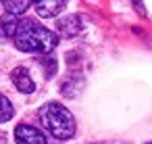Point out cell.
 Instances as JSON below:
<instances>
[{
  "label": "cell",
  "instance_id": "cell-8",
  "mask_svg": "<svg viewBox=\"0 0 152 144\" xmlns=\"http://www.w3.org/2000/svg\"><path fill=\"white\" fill-rule=\"evenodd\" d=\"M31 2H36V0H2V7H4V11L9 15L19 17L31 7Z\"/></svg>",
  "mask_w": 152,
  "mask_h": 144
},
{
  "label": "cell",
  "instance_id": "cell-4",
  "mask_svg": "<svg viewBox=\"0 0 152 144\" xmlns=\"http://www.w3.org/2000/svg\"><path fill=\"white\" fill-rule=\"evenodd\" d=\"M11 79H13L15 88L23 94H31L36 90V84H34V79H31V75L25 67H15L13 73H11Z\"/></svg>",
  "mask_w": 152,
  "mask_h": 144
},
{
  "label": "cell",
  "instance_id": "cell-5",
  "mask_svg": "<svg viewBox=\"0 0 152 144\" xmlns=\"http://www.w3.org/2000/svg\"><path fill=\"white\" fill-rule=\"evenodd\" d=\"M65 9V0H36V13L44 19L56 17Z\"/></svg>",
  "mask_w": 152,
  "mask_h": 144
},
{
  "label": "cell",
  "instance_id": "cell-3",
  "mask_svg": "<svg viewBox=\"0 0 152 144\" xmlns=\"http://www.w3.org/2000/svg\"><path fill=\"white\" fill-rule=\"evenodd\" d=\"M15 140L17 144H46L48 142L42 129H36L34 125H27V123H19L15 127Z\"/></svg>",
  "mask_w": 152,
  "mask_h": 144
},
{
  "label": "cell",
  "instance_id": "cell-2",
  "mask_svg": "<svg viewBox=\"0 0 152 144\" xmlns=\"http://www.w3.org/2000/svg\"><path fill=\"white\" fill-rule=\"evenodd\" d=\"M40 119H42L44 127L48 129V134L54 136L56 140H69V138H73L75 129H77L75 117L61 102H48V104H44L40 109Z\"/></svg>",
  "mask_w": 152,
  "mask_h": 144
},
{
  "label": "cell",
  "instance_id": "cell-9",
  "mask_svg": "<svg viewBox=\"0 0 152 144\" xmlns=\"http://www.w3.org/2000/svg\"><path fill=\"white\" fill-rule=\"evenodd\" d=\"M13 115H15V109H13L11 100L4 94H0V123H7Z\"/></svg>",
  "mask_w": 152,
  "mask_h": 144
},
{
  "label": "cell",
  "instance_id": "cell-6",
  "mask_svg": "<svg viewBox=\"0 0 152 144\" xmlns=\"http://www.w3.org/2000/svg\"><path fill=\"white\" fill-rule=\"evenodd\" d=\"M56 25H58L61 36H65V38H73V36H77L81 32V19H79V15H67V17L58 19Z\"/></svg>",
  "mask_w": 152,
  "mask_h": 144
},
{
  "label": "cell",
  "instance_id": "cell-1",
  "mask_svg": "<svg viewBox=\"0 0 152 144\" xmlns=\"http://www.w3.org/2000/svg\"><path fill=\"white\" fill-rule=\"evenodd\" d=\"M56 44H58V36L34 19L21 21L15 36V46L23 52H50Z\"/></svg>",
  "mask_w": 152,
  "mask_h": 144
},
{
  "label": "cell",
  "instance_id": "cell-7",
  "mask_svg": "<svg viewBox=\"0 0 152 144\" xmlns=\"http://www.w3.org/2000/svg\"><path fill=\"white\" fill-rule=\"evenodd\" d=\"M19 25H21V21H19L15 15H9V13H7L4 17H0V40L15 38Z\"/></svg>",
  "mask_w": 152,
  "mask_h": 144
}]
</instances>
